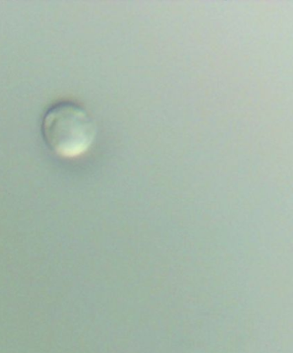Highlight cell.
Segmentation results:
<instances>
[{
  "label": "cell",
  "instance_id": "cell-1",
  "mask_svg": "<svg viewBox=\"0 0 293 353\" xmlns=\"http://www.w3.org/2000/svg\"><path fill=\"white\" fill-rule=\"evenodd\" d=\"M45 141L54 154L75 158L85 154L96 139V125L87 110L72 102L52 106L43 120Z\"/></svg>",
  "mask_w": 293,
  "mask_h": 353
}]
</instances>
